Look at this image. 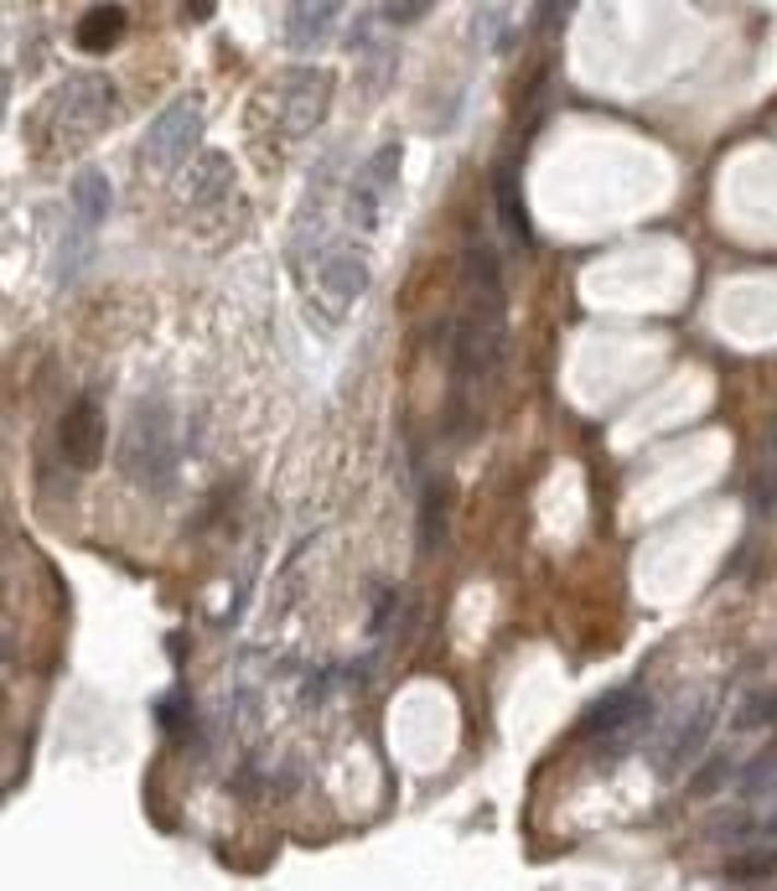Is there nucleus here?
I'll use <instances>...</instances> for the list:
<instances>
[{
  "label": "nucleus",
  "mask_w": 777,
  "mask_h": 891,
  "mask_svg": "<svg viewBox=\"0 0 777 891\" xmlns=\"http://www.w3.org/2000/svg\"><path fill=\"white\" fill-rule=\"evenodd\" d=\"M120 115V94H115V83L104 79V73H79V79H68L62 89H52V99L42 104L37 125H32V136L42 145H52V151H73L83 140H94L99 130H109V119Z\"/></svg>",
  "instance_id": "nucleus-1"
},
{
  "label": "nucleus",
  "mask_w": 777,
  "mask_h": 891,
  "mask_svg": "<svg viewBox=\"0 0 777 891\" xmlns=\"http://www.w3.org/2000/svg\"><path fill=\"white\" fill-rule=\"evenodd\" d=\"M327 104H332V73L327 68H296L259 94V109L270 115V130L280 140L311 136L327 115Z\"/></svg>",
  "instance_id": "nucleus-2"
},
{
  "label": "nucleus",
  "mask_w": 777,
  "mask_h": 891,
  "mask_svg": "<svg viewBox=\"0 0 777 891\" xmlns=\"http://www.w3.org/2000/svg\"><path fill=\"white\" fill-rule=\"evenodd\" d=\"M125 467L130 477L151 482V488H166L172 472H177V436H172V410L151 399L136 410V425H130V441H125Z\"/></svg>",
  "instance_id": "nucleus-3"
},
{
  "label": "nucleus",
  "mask_w": 777,
  "mask_h": 891,
  "mask_svg": "<svg viewBox=\"0 0 777 891\" xmlns=\"http://www.w3.org/2000/svg\"><path fill=\"white\" fill-rule=\"evenodd\" d=\"M198 140H202V99L187 94V99L166 104V109L151 119V130L140 140V161H145L151 172H177V166H187V156L198 151Z\"/></svg>",
  "instance_id": "nucleus-4"
},
{
  "label": "nucleus",
  "mask_w": 777,
  "mask_h": 891,
  "mask_svg": "<svg viewBox=\"0 0 777 891\" xmlns=\"http://www.w3.org/2000/svg\"><path fill=\"white\" fill-rule=\"evenodd\" d=\"M648 715H654V700L643 690H612L607 700H597L586 720H580V731L586 736H601L607 741V752H622L627 747V736H638L648 726Z\"/></svg>",
  "instance_id": "nucleus-5"
},
{
  "label": "nucleus",
  "mask_w": 777,
  "mask_h": 891,
  "mask_svg": "<svg viewBox=\"0 0 777 891\" xmlns=\"http://www.w3.org/2000/svg\"><path fill=\"white\" fill-rule=\"evenodd\" d=\"M395 177H399V145H384L379 156L358 172L353 192H348V223H353V228H363V234H368V228L379 223V202L389 198Z\"/></svg>",
  "instance_id": "nucleus-6"
},
{
  "label": "nucleus",
  "mask_w": 777,
  "mask_h": 891,
  "mask_svg": "<svg viewBox=\"0 0 777 891\" xmlns=\"http://www.w3.org/2000/svg\"><path fill=\"white\" fill-rule=\"evenodd\" d=\"M58 446H62V456H68L79 472H89V467L104 456V410H99V399H94V395H83L79 405L62 415Z\"/></svg>",
  "instance_id": "nucleus-7"
},
{
  "label": "nucleus",
  "mask_w": 777,
  "mask_h": 891,
  "mask_svg": "<svg viewBox=\"0 0 777 891\" xmlns=\"http://www.w3.org/2000/svg\"><path fill=\"white\" fill-rule=\"evenodd\" d=\"M317 280L338 306H348V301L363 296V285H368V259H363V249H353V244H332V249L317 259Z\"/></svg>",
  "instance_id": "nucleus-8"
},
{
  "label": "nucleus",
  "mask_w": 777,
  "mask_h": 891,
  "mask_svg": "<svg viewBox=\"0 0 777 891\" xmlns=\"http://www.w3.org/2000/svg\"><path fill=\"white\" fill-rule=\"evenodd\" d=\"M109 177H104L99 166H83L79 177H73V223H83V228H94L99 234L104 219H109Z\"/></svg>",
  "instance_id": "nucleus-9"
},
{
  "label": "nucleus",
  "mask_w": 777,
  "mask_h": 891,
  "mask_svg": "<svg viewBox=\"0 0 777 891\" xmlns=\"http://www.w3.org/2000/svg\"><path fill=\"white\" fill-rule=\"evenodd\" d=\"M181 187H187V202H192V208H208V202L228 198V187H234V166H228V156H198Z\"/></svg>",
  "instance_id": "nucleus-10"
},
{
  "label": "nucleus",
  "mask_w": 777,
  "mask_h": 891,
  "mask_svg": "<svg viewBox=\"0 0 777 891\" xmlns=\"http://www.w3.org/2000/svg\"><path fill=\"white\" fill-rule=\"evenodd\" d=\"M120 32H125V5H94L89 16L79 21V32H73V42H79L83 52H109L115 42H120Z\"/></svg>",
  "instance_id": "nucleus-11"
},
{
  "label": "nucleus",
  "mask_w": 777,
  "mask_h": 891,
  "mask_svg": "<svg viewBox=\"0 0 777 891\" xmlns=\"http://www.w3.org/2000/svg\"><path fill=\"white\" fill-rule=\"evenodd\" d=\"M285 16H291V21H285V42H291V52H306V47L327 42L338 5H291Z\"/></svg>",
  "instance_id": "nucleus-12"
},
{
  "label": "nucleus",
  "mask_w": 777,
  "mask_h": 891,
  "mask_svg": "<svg viewBox=\"0 0 777 891\" xmlns=\"http://www.w3.org/2000/svg\"><path fill=\"white\" fill-rule=\"evenodd\" d=\"M493 198H498L508 238H518V244L529 249V244H534V228H529V213H523V198H518V181H514V166H508V161H503L498 177H493Z\"/></svg>",
  "instance_id": "nucleus-13"
},
{
  "label": "nucleus",
  "mask_w": 777,
  "mask_h": 891,
  "mask_svg": "<svg viewBox=\"0 0 777 891\" xmlns=\"http://www.w3.org/2000/svg\"><path fill=\"white\" fill-rule=\"evenodd\" d=\"M710 720H716V711H699L695 720H690V731H679V741L669 747V767H663V773L684 767V762H690V757H695L699 747H705V736H710Z\"/></svg>",
  "instance_id": "nucleus-14"
},
{
  "label": "nucleus",
  "mask_w": 777,
  "mask_h": 891,
  "mask_svg": "<svg viewBox=\"0 0 777 891\" xmlns=\"http://www.w3.org/2000/svg\"><path fill=\"white\" fill-rule=\"evenodd\" d=\"M726 876H731V881H767V876H777V851L741 855V860H731V866H726Z\"/></svg>",
  "instance_id": "nucleus-15"
},
{
  "label": "nucleus",
  "mask_w": 777,
  "mask_h": 891,
  "mask_svg": "<svg viewBox=\"0 0 777 891\" xmlns=\"http://www.w3.org/2000/svg\"><path fill=\"white\" fill-rule=\"evenodd\" d=\"M720 783H731V757H710V762H705V773L690 777V798H710Z\"/></svg>",
  "instance_id": "nucleus-16"
},
{
  "label": "nucleus",
  "mask_w": 777,
  "mask_h": 891,
  "mask_svg": "<svg viewBox=\"0 0 777 891\" xmlns=\"http://www.w3.org/2000/svg\"><path fill=\"white\" fill-rule=\"evenodd\" d=\"M425 11H431V5H384L379 16H384V21H395V26H410V21H420Z\"/></svg>",
  "instance_id": "nucleus-17"
}]
</instances>
